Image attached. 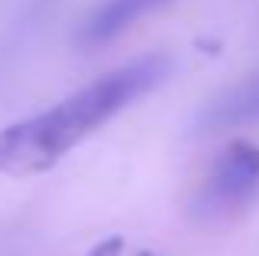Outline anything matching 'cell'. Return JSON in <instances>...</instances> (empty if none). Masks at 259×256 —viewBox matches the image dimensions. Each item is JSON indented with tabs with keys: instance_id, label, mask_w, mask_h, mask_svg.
Masks as SVG:
<instances>
[{
	"instance_id": "obj_1",
	"label": "cell",
	"mask_w": 259,
	"mask_h": 256,
	"mask_svg": "<svg viewBox=\"0 0 259 256\" xmlns=\"http://www.w3.org/2000/svg\"><path fill=\"white\" fill-rule=\"evenodd\" d=\"M171 69L174 59L167 53H148L82 86L63 102L7 125L0 132V174L30 178L56 167L79 141L161 86Z\"/></svg>"
},
{
	"instance_id": "obj_2",
	"label": "cell",
	"mask_w": 259,
	"mask_h": 256,
	"mask_svg": "<svg viewBox=\"0 0 259 256\" xmlns=\"http://www.w3.org/2000/svg\"><path fill=\"white\" fill-rule=\"evenodd\" d=\"M259 191V145L236 138L217 154L210 174L194 194V214L200 220H217L243 207Z\"/></svg>"
},
{
	"instance_id": "obj_6",
	"label": "cell",
	"mask_w": 259,
	"mask_h": 256,
	"mask_svg": "<svg viewBox=\"0 0 259 256\" xmlns=\"http://www.w3.org/2000/svg\"><path fill=\"white\" fill-rule=\"evenodd\" d=\"M141 256H151V253H141Z\"/></svg>"
},
{
	"instance_id": "obj_3",
	"label": "cell",
	"mask_w": 259,
	"mask_h": 256,
	"mask_svg": "<svg viewBox=\"0 0 259 256\" xmlns=\"http://www.w3.org/2000/svg\"><path fill=\"white\" fill-rule=\"evenodd\" d=\"M164 4L167 0H102L85 17V23L79 26L76 39H79V46H102L108 39L121 36L135 20H141L145 13L158 10Z\"/></svg>"
},
{
	"instance_id": "obj_5",
	"label": "cell",
	"mask_w": 259,
	"mask_h": 256,
	"mask_svg": "<svg viewBox=\"0 0 259 256\" xmlns=\"http://www.w3.org/2000/svg\"><path fill=\"white\" fill-rule=\"evenodd\" d=\"M118 250H121V240L118 237H112V240H105L102 246H95L89 256H118Z\"/></svg>"
},
{
	"instance_id": "obj_4",
	"label": "cell",
	"mask_w": 259,
	"mask_h": 256,
	"mask_svg": "<svg viewBox=\"0 0 259 256\" xmlns=\"http://www.w3.org/2000/svg\"><path fill=\"white\" fill-rule=\"evenodd\" d=\"M259 118V69H253L246 79L230 86L227 92L213 99L200 112L203 132H223V128H240Z\"/></svg>"
}]
</instances>
